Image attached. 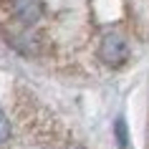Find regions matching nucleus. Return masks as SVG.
<instances>
[{
  "mask_svg": "<svg viewBox=\"0 0 149 149\" xmlns=\"http://www.w3.org/2000/svg\"><path fill=\"white\" fill-rule=\"evenodd\" d=\"M8 139H10V121H8V116L0 111V144H5Z\"/></svg>",
  "mask_w": 149,
  "mask_h": 149,
  "instance_id": "obj_5",
  "label": "nucleus"
},
{
  "mask_svg": "<svg viewBox=\"0 0 149 149\" xmlns=\"http://www.w3.org/2000/svg\"><path fill=\"white\" fill-rule=\"evenodd\" d=\"M10 13L23 28H33L46 13L43 0H10Z\"/></svg>",
  "mask_w": 149,
  "mask_h": 149,
  "instance_id": "obj_3",
  "label": "nucleus"
},
{
  "mask_svg": "<svg viewBox=\"0 0 149 149\" xmlns=\"http://www.w3.org/2000/svg\"><path fill=\"white\" fill-rule=\"evenodd\" d=\"M5 40H8V46L15 48L18 53L31 56V58L40 56V53H43V48H46L43 36L31 33V28H23V25H20V31H13V28L8 31V28H5Z\"/></svg>",
  "mask_w": 149,
  "mask_h": 149,
  "instance_id": "obj_2",
  "label": "nucleus"
},
{
  "mask_svg": "<svg viewBox=\"0 0 149 149\" xmlns=\"http://www.w3.org/2000/svg\"><path fill=\"white\" fill-rule=\"evenodd\" d=\"M96 56H99V61L104 66H109V68H121L126 61H129V43L121 33H104L101 40H99V48H96Z\"/></svg>",
  "mask_w": 149,
  "mask_h": 149,
  "instance_id": "obj_1",
  "label": "nucleus"
},
{
  "mask_svg": "<svg viewBox=\"0 0 149 149\" xmlns=\"http://www.w3.org/2000/svg\"><path fill=\"white\" fill-rule=\"evenodd\" d=\"M114 136H116L119 149L129 147V132H126V121L124 119H116V121H114Z\"/></svg>",
  "mask_w": 149,
  "mask_h": 149,
  "instance_id": "obj_4",
  "label": "nucleus"
}]
</instances>
